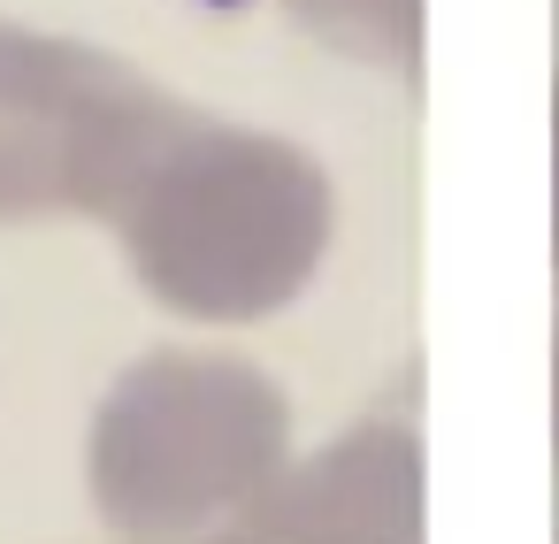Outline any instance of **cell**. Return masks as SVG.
Returning <instances> with one entry per match:
<instances>
[{
	"mask_svg": "<svg viewBox=\"0 0 559 544\" xmlns=\"http://www.w3.org/2000/svg\"><path fill=\"white\" fill-rule=\"evenodd\" d=\"M421 437L383 414L292 452L276 483L207 544H429Z\"/></svg>",
	"mask_w": 559,
	"mask_h": 544,
	"instance_id": "277c9868",
	"label": "cell"
},
{
	"mask_svg": "<svg viewBox=\"0 0 559 544\" xmlns=\"http://www.w3.org/2000/svg\"><path fill=\"white\" fill-rule=\"evenodd\" d=\"M292 452V399L269 368L246 353L154 345L85 422V498L116 544H207Z\"/></svg>",
	"mask_w": 559,
	"mask_h": 544,
	"instance_id": "7a4b0ae2",
	"label": "cell"
},
{
	"mask_svg": "<svg viewBox=\"0 0 559 544\" xmlns=\"http://www.w3.org/2000/svg\"><path fill=\"white\" fill-rule=\"evenodd\" d=\"M551 445H559V345H551Z\"/></svg>",
	"mask_w": 559,
	"mask_h": 544,
	"instance_id": "52a82bcc",
	"label": "cell"
},
{
	"mask_svg": "<svg viewBox=\"0 0 559 544\" xmlns=\"http://www.w3.org/2000/svg\"><path fill=\"white\" fill-rule=\"evenodd\" d=\"M100 230L139 292L200 330H246L307 299L337 238V185L314 146L177 100Z\"/></svg>",
	"mask_w": 559,
	"mask_h": 544,
	"instance_id": "6da1fadb",
	"label": "cell"
},
{
	"mask_svg": "<svg viewBox=\"0 0 559 544\" xmlns=\"http://www.w3.org/2000/svg\"><path fill=\"white\" fill-rule=\"evenodd\" d=\"M169 108L123 55L0 16V223H100Z\"/></svg>",
	"mask_w": 559,
	"mask_h": 544,
	"instance_id": "3957f363",
	"label": "cell"
},
{
	"mask_svg": "<svg viewBox=\"0 0 559 544\" xmlns=\"http://www.w3.org/2000/svg\"><path fill=\"white\" fill-rule=\"evenodd\" d=\"M284 9L337 62H360L383 78L421 70V0H284Z\"/></svg>",
	"mask_w": 559,
	"mask_h": 544,
	"instance_id": "5b68a950",
	"label": "cell"
},
{
	"mask_svg": "<svg viewBox=\"0 0 559 544\" xmlns=\"http://www.w3.org/2000/svg\"><path fill=\"white\" fill-rule=\"evenodd\" d=\"M551 246H559V93H551Z\"/></svg>",
	"mask_w": 559,
	"mask_h": 544,
	"instance_id": "8992f818",
	"label": "cell"
}]
</instances>
